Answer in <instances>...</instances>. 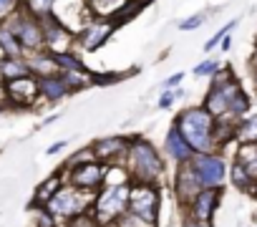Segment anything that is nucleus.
Segmentation results:
<instances>
[{"mask_svg":"<svg viewBox=\"0 0 257 227\" xmlns=\"http://www.w3.org/2000/svg\"><path fill=\"white\" fill-rule=\"evenodd\" d=\"M204 108L212 113L214 119H239L249 111V101L244 96V91L239 88L237 78L232 76V71L227 68L224 76L212 81V88L204 98Z\"/></svg>","mask_w":257,"mask_h":227,"instance_id":"f257e3e1","label":"nucleus"},{"mask_svg":"<svg viewBox=\"0 0 257 227\" xmlns=\"http://www.w3.org/2000/svg\"><path fill=\"white\" fill-rule=\"evenodd\" d=\"M177 129L189 142L194 154L197 152H212L217 147V142H214V117L204 106L182 111L179 119H177Z\"/></svg>","mask_w":257,"mask_h":227,"instance_id":"f03ea898","label":"nucleus"},{"mask_svg":"<svg viewBox=\"0 0 257 227\" xmlns=\"http://www.w3.org/2000/svg\"><path fill=\"white\" fill-rule=\"evenodd\" d=\"M126 159H128V172H132L134 182H152V184H157L162 172H164V159L159 157L154 144L142 139V137L132 139L128 152H126Z\"/></svg>","mask_w":257,"mask_h":227,"instance_id":"7ed1b4c3","label":"nucleus"},{"mask_svg":"<svg viewBox=\"0 0 257 227\" xmlns=\"http://www.w3.org/2000/svg\"><path fill=\"white\" fill-rule=\"evenodd\" d=\"M3 23L18 36V41L23 43L26 51H43L46 48V36H43L41 18L31 16L23 6L18 11H13L8 18H3Z\"/></svg>","mask_w":257,"mask_h":227,"instance_id":"20e7f679","label":"nucleus"},{"mask_svg":"<svg viewBox=\"0 0 257 227\" xmlns=\"http://www.w3.org/2000/svg\"><path fill=\"white\" fill-rule=\"evenodd\" d=\"M128 209V184H108L93 199V219L98 224H113Z\"/></svg>","mask_w":257,"mask_h":227,"instance_id":"39448f33","label":"nucleus"},{"mask_svg":"<svg viewBox=\"0 0 257 227\" xmlns=\"http://www.w3.org/2000/svg\"><path fill=\"white\" fill-rule=\"evenodd\" d=\"M86 189H78L73 184L61 187L46 204V209L56 217V219H76L78 214L86 212V207L91 204V197L83 194Z\"/></svg>","mask_w":257,"mask_h":227,"instance_id":"423d86ee","label":"nucleus"},{"mask_svg":"<svg viewBox=\"0 0 257 227\" xmlns=\"http://www.w3.org/2000/svg\"><path fill=\"white\" fill-rule=\"evenodd\" d=\"M128 212L154 224L159 212V187L152 182H137L134 187H128Z\"/></svg>","mask_w":257,"mask_h":227,"instance_id":"0eeeda50","label":"nucleus"},{"mask_svg":"<svg viewBox=\"0 0 257 227\" xmlns=\"http://www.w3.org/2000/svg\"><path fill=\"white\" fill-rule=\"evenodd\" d=\"M189 164H192V169L197 172V177L204 187H214V189L222 187V182L227 177V167H224L222 157H217L212 152H197Z\"/></svg>","mask_w":257,"mask_h":227,"instance_id":"6e6552de","label":"nucleus"},{"mask_svg":"<svg viewBox=\"0 0 257 227\" xmlns=\"http://www.w3.org/2000/svg\"><path fill=\"white\" fill-rule=\"evenodd\" d=\"M121 26V21L116 18V16H106V18H96V21H91L78 36H76V41L86 48V51H93V48H101L106 41H108V36L116 31Z\"/></svg>","mask_w":257,"mask_h":227,"instance_id":"1a4fd4ad","label":"nucleus"},{"mask_svg":"<svg viewBox=\"0 0 257 227\" xmlns=\"http://www.w3.org/2000/svg\"><path fill=\"white\" fill-rule=\"evenodd\" d=\"M3 91H6V101L13 106H31L36 96H41L36 76H21V78L3 81Z\"/></svg>","mask_w":257,"mask_h":227,"instance_id":"9d476101","label":"nucleus"},{"mask_svg":"<svg viewBox=\"0 0 257 227\" xmlns=\"http://www.w3.org/2000/svg\"><path fill=\"white\" fill-rule=\"evenodd\" d=\"M103 179H106V167L98 164V159L81 162V164L71 167V184L78 189H96L103 184Z\"/></svg>","mask_w":257,"mask_h":227,"instance_id":"9b49d317","label":"nucleus"},{"mask_svg":"<svg viewBox=\"0 0 257 227\" xmlns=\"http://www.w3.org/2000/svg\"><path fill=\"white\" fill-rule=\"evenodd\" d=\"M204 189V184L199 182L197 172L192 169V164H179V172H177V179H174V194L179 197L182 204H189L199 192Z\"/></svg>","mask_w":257,"mask_h":227,"instance_id":"f8f14e48","label":"nucleus"},{"mask_svg":"<svg viewBox=\"0 0 257 227\" xmlns=\"http://www.w3.org/2000/svg\"><path fill=\"white\" fill-rule=\"evenodd\" d=\"M217 202H219V189H214V187H204V189L189 202V217L209 224L212 217H214Z\"/></svg>","mask_w":257,"mask_h":227,"instance_id":"ddd939ff","label":"nucleus"},{"mask_svg":"<svg viewBox=\"0 0 257 227\" xmlns=\"http://www.w3.org/2000/svg\"><path fill=\"white\" fill-rule=\"evenodd\" d=\"M164 154H167L172 162H177V164H187V162H192V157H194V149H192L189 142L182 137V132L177 129V124L167 132V139H164Z\"/></svg>","mask_w":257,"mask_h":227,"instance_id":"4468645a","label":"nucleus"},{"mask_svg":"<svg viewBox=\"0 0 257 227\" xmlns=\"http://www.w3.org/2000/svg\"><path fill=\"white\" fill-rule=\"evenodd\" d=\"M128 144H132V139H123V137H103V139H96L91 144L93 154L98 162H113L118 157H126L128 152Z\"/></svg>","mask_w":257,"mask_h":227,"instance_id":"2eb2a0df","label":"nucleus"},{"mask_svg":"<svg viewBox=\"0 0 257 227\" xmlns=\"http://www.w3.org/2000/svg\"><path fill=\"white\" fill-rule=\"evenodd\" d=\"M36 78H38V93L43 98H48V101H58V98L71 93V88H68V83H66L61 71L51 73V76H36Z\"/></svg>","mask_w":257,"mask_h":227,"instance_id":"dca6fc26","label":"nucleus"},{"mask_svg":"<svg viewBox=\"0 0 257 227\" xmlns=\"http://www.w3.org/2000/svg\"><path fill=\"white\" fill-rule=\"evenodd\" d=\"M28 66H31V73L33 76H51V73H58V66L53 61V53L51 51H33V56L26 58Z\"/></svg>","mask_w":257,"mask_h":227,"instance_id":"f3484780","label":"nucleus"},{"mask_svg":"<svg viewBox=\"0 0 257 227\" xmlns=\"http://www.w3.org/2000/svg\"><path fill=\"white\" fill-rule=\"evenodd\" d=\"M0 48L6 51V56H8V58H23V56H26L23 43L18 41V36H16L6 23H0Z\"/></svg>","mask_w":257,"mask_h":227,"instance_id":"a211bd4d","label":"nucleus"},{"mask_svg":"<svg viewBox=\"0 0 257 227\" xmlns=\"http://www.w3.org/2000/svg\"><path fill=\"white\" fill-rule=\"evenodd\" d=\"M61 187H63V179H61L58 174L48 177L46 182H41V184L36 187V199H33V204H36V207H46V204H48V199H51Z\"/></svg>","mask_w":257,"mask_h":227,"instance_id":"6ab92c4d","label":"nucleus"},{"mask_svg":"<svg viewBox=\"0 0 257 227\" xmlns=\"http://www.w3.org/2000/svg\"><path fill=\"white\" fill-rule=\"evenodd\" d=\"M234 139H239L242 144H257V117H244L237 124Z\"/></svg>","mask_w":257,"mask_h":227,"instance_id":"aec40b11","label":"nucleus"},{"mask_svg":"<svg viewBox=\"0 0 257 227\" xmlns=\"http://www.w3.org/2000/svg\"><path fill=\"white\" fill-rule=\"evenodd\" d=\"M56 3L58 0H23V8L36 18H46V16H53Z\"/></svg>","mask_w":257,"mask_h":227,"instance_id":"412c9836","label":"nucleus"},{"mask_svg":"<svg viewBox=\"0 0 257 227\" xmlns=\"http://www.w3.org/2000/svg\"><path fill=\"white\" fill-rule=\"evenodd\" d=\"M53 61L58 66V71H86L81 58L73 56L71 51H63V53H53Z\"/></svg>","mask_w":257,"mask_h":227,"instance_id":"4be33fe9","label":"nucleus"},{"mask_svg":"<svg viewBox=\"0 0 257 227\" xmlns=\"http://www.w3.org/2000/svg\"><path fill=\"white\" fill-rule=\"evenodd\" d=\"M126 3V0H88V6H91V11L96 13V16H101V18H106V16H113L121 6Z\"/></svg>","mask_w":257,"mask_h":227,"instance_id":"5701e85b","label":"nucleus"},{"mask_svg":"<svg viewBox=\"0 0 257 227\" xmlns=\"http://www.w3.org/2000/svg\"><path fill=\"white\" fill-rule=\"evenodd\" d=\"M252 182H254V179L249 177L247 167L237 162V164L232 167V184H234L237 189H249V187H252Z\"/></svg>","mask_w":257,"mask_h":227,"instance_id":"b1692460","label":"nucleus"},{"mask_svg":"<svg viewBox=\"0 0 257 227\" xmlns=\"http://www.w3.org/2000/svg\"><path fill=\"white\" fill-rule=\"evenodd\" d=\"M234 26H237V21H229V23H224V26H222V28H219V31H217V33H214V36H212V38L204 43V51H212L217 43H222V38H224V36H227V33H229Z\"/></svg>","mask_w":257,"mask_h":227,"instance_id":"393cba45","label":"nucleus"},{"mask_svg":"<svg viewBox=\"0 0 257 227\" xmlns=\"http://www.w3.org/2000/svg\"><path fill=\"white\" fill-rule=\"evenodd\" d=\"M219 71V61H202L199 66H194V76H209Z\"/></svg>","mask_w":257,"mask_h":227,"instance_id":"a878e982","label":"nucleus"},{"mask_svg":"<svg viewBox=\"0 0 257 227\" xmlns=\"http://www.w3.org/2000/svg\"><path fill=\"white\" fill-rule=\"evenodd\" d=\"M23 6V0H0V21L8 18L13 11H18Z\"/></svg>","mask_w":257,"mask_h":227,"instance_id":"bb28decb","label":"nucleus"},{"mask_svg":"<svg viewBox=\"0 0 257 227\" xmlns=\"http://www.w3.org/2000/svg\"><path fill=\"white\" fill-rule=\"evenodd\" d=\"M204 21H207V16H204V13H197V16L182 21V23H179V31H194V28H199Z\"/></svg>","mask_w":257,"mask_h":227,"instance_id":"cd10ccee","label":"nucleus"},{"mask_svg":"<svg viewBox=\"0 0 257 227\" xmlns=\"http://www.w3.org/2000/svg\"><path fill=\"white\" fill-rule=\"evenodd\" d=\"M177 96H184V91H167V93L159 98V108H169V106L174 103Z\"/></svg>","mask_w":257,"mask_h":227,"instance_id":"c85d7f7f","label":"nucleus"},{"mask_svg":"<svg viewBox=\"0 0 257 227\" xmlns=\"http://www.w3.org/2000/svg\"><path fill=\"white\" fill-rule=\"evenodd\" d=\"M182 78H184V73H174V76H169V78L164 81V86H167V88H174V86L182 83Z\"/></svg>","mask_w":257,"mask_h":227,"instance_id":"c756f323","label":"nucleus"},{"mask_svg":"<svg viewBox=\"0 0 257 227\" xmlns=\"http://www.w3.org/2000/svg\"><path fill=\"white\" fill-rule=\"evenodd\" d=\"M184 227H209V224H207V222H199V219H192V217H189V219L184 222Z\"/></svg>","mask_w":257,"mask_h":227,"instance_id":"7c9ffc66","label":"nucleus"},{"mask_svg":"<svg viewBox=\"0 0 257 227\" xmlns=\"http://www.w3.org/2000/svg\"><path fill=\"white\" fill-rule=\"evenodd\" d=\"M66 147V142H58V144H53V147H48V154H56V152H61Z\"/></svg>","mask_w":257,"mask_h":227,"instance_id":"2f4dec72","label":"nucleus"},{"mask_svg":"<svg viewBox=\"0 0 257 227\" xmlns=\"http://www.w3.org/2000/svg\"><path fill=\"white\" fill-rule=\"evenodd\" d=\"M229 46H232V38H229V36H224V38H222V48H224V51H227V48H229Z\"/></svg>","mask_w":257,"mask_h":227,"instance_id":"473e14b6","label":"nucleus"},{"mask_svg":"<svg viewBox=\"0 0 257 227\" xmlns=\"http://www.w3.org/2000/svg\"><path fill=\"white\" fill-rule=\"evenodd\" d=\"M0 98H6V91H3V83H0Z\"/></svg>","mask_w":257,"mask_h":227,"instance_id":"72a5a7b5","label":"nucleus"},{"mask_svg":"<svg viewBox=\"0 0 257 227\" xmlns=\"http://www.w3.org/2000/svg\"><path fill=\"white\" fill-rule=\"evenodd\" d=\"M252 192H254V194H257V179H254V182H252Z\"/></svg>","mask_w":257,"mask_h":227,"instance_id":"f704fd0d","label":"nucleus"},{"mask_svg":"<svg viewBox=\"0 0 257 227\" xmlns=\"http://www.w3.org/2000/svg\"><path fill=\"white\" fill-rule=\"evenodd\" d=\"M3 58H6V51H3V48H0V61H3Z\"/></svg>","mask_w":257,"mask_h":227,"instance_id":"c9c22d12","label":"nucleus"},{"mask_svg":"<svg viewBox=\"0 0 257 227\" xmlns=\"http://www.w3.org/2000/svg\"><path fill=\"white\" fill-rule=\"evenodd\" d=\"M0 23H3V21H0Z\"/></svg>","mask_w":257,"mask_h":227,"instance_id":"e433bc0d","label":"nucleus"}]
</instances>
